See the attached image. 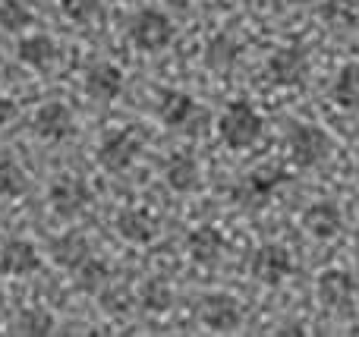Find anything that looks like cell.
<instances>
[{
    "label": "cell",
    "mask_w": 359,
    "mask_h": 337,
    "mask_svg": "<svg viewBox=\"0 0 359 337\" xmlns=\"http://www.w3.org/2000/svg\"><path fill=\"white\" fill-rule=\"evenodd\" d=\"M198 319H202L205 328L211 331H236L243 325V309L240 300L230 294H205L202 303H198Z\"/></svg>",
    "instance_id": "obj_7"
},
{
    "label": "cell",
    "mask_w": 359,
    "mask_h": 337,
    "mask_svg": "<svg viewBox=\"0 0 359 337\" xmlns=\"http://www.w3.org/2000/svg\"><path fill=\"white\" fill-rule=\"evenodd\" d=\"M32 10L22 0H0V29L6 32H22L32 25Z\"/></svg>",
    "instance_id": "obj_27"
},
{
    "label": "cell",
    "mask_w": 359,
    "mask_h": 337,
    "mask_svg": "<svg viewBox=\"0 0 359 337\" xmlns=\"http://www.w3.org/2000/svg\"><path fill=\"white\" fill-rule=\"evenodd\" d=\"M287 145H290V158L297 167L309 170L316 167V164H322L325 158L331 155V136L322 130V126H312V123H293L290 130V139H287Z\"/></svg>",
    "instance_id": "obj_3"
},
{
    "label": "cell",
    "mask_w": 359,
    "mask_h": 337,
    "mask_svg": "<svg viewBox=\"0 0 359 337\" xmlns=\"http://www.w3.org/2000/svg\"><path fill=\"white\" fill-rule=\"evenodd\" d=\"M73 275H76V287H79L82 294H101V290H104V284L111 281L107 265L101 262V259H95V256H88L86 262L73 271Z\"/></svg>",
    "instance_id": "obj_23"
},
{
    "label": "cell",
    "mask_w": 359,
    "mask_h": 337,
    "mask_svg": "<svg viewBox=\"0 0 359 337\" xmlns=\"http://www.w3.org/2000/svg\"><path fill=\"white\" fill-rule=\"evenodd\" d=\"M130 41L139 50H145V54H158V50H164L174 41V22H170L168 13L155 10V6H145L130 22Z\"/></svg>",
    "instance_id": "obj_2"
},
{
    "label": "cell",
    "mask_w": 359,
    "mask_h": 337,
    "mask_svg": "<svg viewBox=\"0 0 359 337\" xmlns=\"http://www.w3.org/2000/svg\"><path fill=\"white\" fill-rule=\"evenodd\" d=\"M16 334H29V337H44L54 331V315L41 306H25L22 312L16 315Z\"/></svg>",
    "instance_id": "obj_24"
},
{
    "label": "cell",
    "mask_w": 359,
    "mask_h": 337,
    "mask_svg": "<svg viewBox=\"0 0 359 337\" xmlns=\"http://www.w3.org/2000/svg\"><path fill=\"white\" fill-rule=\"evenodd\" d=\"M268 76L274 85L299 88L309 76V57L303 54V48H278L268 57Z\"/></svg>",
    "instance_id": "obj_10"
},
{
    "label": "cell",
    "mask_w": 359,
    "mask_h": 337,
    "mask_svg": "<svg viewBox=\"0 0 359 337\" xmlns=\"http://www.w3.org/2000/svg\"><path fill=\"white\" fill-rule=\"evenodd\" d=\"M322 19L328 25H334V29H350L359 19V6H356V0H325Z\"/></svg>",
    "instance_id": "obj_26"
},
{
    "label": "cell",
    "mask_w": 359,
    "mask_h": 337,
    "mask_svg": "<svg viewBox=\"0 0 359 337\" xmlns=\"http://www.w3.org/2000/svg\"><path fill=\"white\" fill-rule=\"evenodd\" d=\"M41 268V256L29 240H6L0 246V271L10 277H29Z\"/></svg>",
    "instance_id": "obj_11"
},
{
    "label": "cell",
    "mask_w": 359,
    "mask_h": 337,
    "mask_svg": "<svg viewBox=\"0 0 359 337\" xmlns=\"http://www.w3.org/2000/svg\"><path fill=\"white\" fill-rule=\"evenodd\" d=\"M13 117H16V104H13V101L0 92V126H6Z\"/></svg>",
    "instance_id": "obj_31"
},
{
    "label": "cell",
    "mask_w": 359,
    "mask_h": 337,
    "mask_svg": "<svg viewBox=\"0 0 359 337\" xmlns=\"http://www.w3.org/2000/svg\"><path fill=\"white\" fill-rule=\"evenodd\" d=\"M164 177H168V186L174 189V193H196L198 183H202L198 161L189 151H177L168 161V167H164Z\"/></svg>",
    "instance_id": "obj_16"
},
{
    "label": "cell",
    "mask_w": 359,
    "mask_h": 337,
    "mask_svg": "<svg viewBox=\"0 0 359 337\" xmlns=\"http://www.w3.org/2000/svg\"><path fill=\"white\" fill-rule=\"evenodd\" d=\"M101 306H104V312H111V315H126L133 309V300H130V294H126L123 287L120 290H104V294H101Z\"/></svg>",
    "instance_id": "obj_30"
},
{
    "label": "cell",
    "mask_w": 359,
    "mask_h": 337,
    "mask_svg": "<svg viewBox=\"0 0 359 337\" xmlns=\"http://www.w3.org/2000/svg\"><path fill=\"white\" fill-rule=\"evenodd\" d=\"M60 10L73 22H92L101 13V0H60Z\"/></svg>",
    "instance_id": "obj_29"
},
{
    "label": "cell",
    "mask_w": 359,
    "mask_h": 337,
    "mask_svg": "<svg viewBox=\"0 0 359 337\" xmlns=\"http://www.w3.org/2000/svg\"><path fill=\"white\" fill-rule=\"evenodd\" d=\"M249 275H252V281H259L262 287H280V284L293 275L290 249L280 243H265L262 249H255L252 262H249Z\"/></svg>",
    "instance_id": "obj_5"
},
{
    "label": "cell",
    "mask_w": 359,
    "mask_h": 337,
    "mask_svg": "<svg viewBox=\"0 0 359 337\" xmlns=\"http://www.w3.org/2000/svg\"><path fill=\"white\" fill-rule=\"evenodd\" d=\"M48 202H50V208H54L60 218H73V214H79L82 208L92 202V189H88V183L79 180V177L63 174V177H57V180L50 183Z\"/></svg>",
    "instance_id": "obj_9"
},
{
    "label": "cell",
    "mask_w": 359,
    "mask_h": 337,
    "mask_svg": "<svg viewBox=\"0 0 359 337\" xmlns=\"http://www.w3.org/2000/svg\"><path fill=\"white\" fill-rule=\"evenodd\" d=\"M139 149H142V139L133 132V126H126V130L111 132V136L98 145V164L107 174H120V170H126L136 161Z\"/></svg>",
    "instance_id": "obj_8"
},
{
    "label": "cell",
    "mask_w": 359,
    "mask_h": 337,
    "mask_svg": "<svg viewBox=\"0 0 359 337\" xmlns=\"http://www.w3.org/2000/svg\"><path fill=\"white\" fill-rule=\"evenodd\" d=\"M86 92L95 101H114L123 92V73L114 63H92L86 69Z\"/></svg>",
    "instance_id": "obj_15"
},
{
    "label": "cell",
    "mask_w": 359,
    "mask_h": 337,
    "mask_svg": "<svg viewBox=\"0 0 359 337\" xmlns=\"http://www.w3.org/2000/svg\"><path fill=\"white\" fill-rule=\"evenodd\" d=\"M262 126L265 123H262L259 111H255L249 101H230V104L224 107L221 120H217V132H221L224 145L233 151H243L259 142Z\"/></svg>",
    "instance_id": "obj_1"
},
{
    "label": "cell",
    "mask_w": 359,
    "mask_h": 337,
    "mask_svg": "<svg viewBox=\"0 0 359 337\" xmlns=\"http://www.w3.org/2000/svg\"><path fill=\"white\" fill-rule=\"evenodd\" d=\"M278 334H306V331H299V328L297 325H284V328H280V331Z\"/></svg>",
    "instance_id": "obj_32"
},
{
    "label": "cell",
    "mask_w": 359,
    "mask_h": 337,
    "mask_svg": "<svg viewBox=\"0 0 359 337\" xmlns=\"http://www.w3.org/2000/svg\"><path fill=\"white\" fill-rule=\"evenodd\" d=\"M356 177H359V164H356Z\"/></svg>",
    "instance_id": "obj_33"
},
{
    "label": "cell",
    "mask_w": 359,
    "mask_h": 337,
    "mask_svg": "<svg viewBox=\"0 0 359 337\" xmlns=\"http://www.w3.org/2000/svg\"><path fill=\"white\" fill-rule=\"evenodd\" d=\"M139 303H142V309H149V312L164 315L174 306V290H170V284L164 281V277H149V281L142 284V290H139Z\"/></svg>",
    "instance_id": "obj_22"
},
{
    "label": "cell",
    "mask_w": 359,
    "mask_h": 337,
    "mask_svg": "<svg viewBox=\"0 0 359 337\" xmlns=\"http://www.w3.org/2000/svg\"><path fill=\"white\" fill-rule=\"evenodd\" d=\"M303 231L316 240H334L344 231V212L334 202H316L303 212Z\"/></svg>",
    "instance_id": "obj_12"
},
{
    "label": "cell",
    "mask_w": 359,
    "mask_h": 337,
    "mask_svg": "<svg viewBox=\"0 0 359 337\" xmlns=\"http://www.w3.org/2000/svg\"><path fill=\"white\" fill-rule=\"evenodd\" d=\"M29 189V177L16 161L4 158L0 161V199H19Z\"/></svg>",
    "instance_id": "obj_25"
},
{
    "label": "cell",
    "mask_w": 359,
    "mask_h": 337,
    "mask_svg": "<svg viewBox=\"0 0 359 337\" xmlns=\"http://www.w3.org/2000/svg\"><path fill=\"white\" fill-rule=\"evenodd\" d=\"M117 233L133 246H149L158 237V218L145 208H123L117 214Z\"/></svg>",
    "instance_id": "obj_13"
},
{
    "label": "cell",
    "mask_w": 359,
    "mask_h": 337,
    "mask_svg": "<svg viewBox=\"0 0 359 337\" xmlns=\"http://www.w3.org/2000/svg\"><path fill=\"white\" fill-rule=\"evenodd\" d=\"M88 256H92V249H88L86 237H79V233H63L50 243V259L67 271H76Z\"/></svg>",
    "instance_id": "obj_20"
},
{
    "label": "cell",
    "mask_w": 359,
    "mask_h": 337,
    "mask_svg": "<svg viewBox=\"0 0 359 337\" xmlns=\"http://www.w3.org/2000/svg\"><path fill=\"white\" fill-rule=\"evenodd\" d=\"M287 177H290V174H287L280 164H262V167L249 170V174L243 177L233 195H236V202H243V205L262 208V202L271 199L274 189L287 183Z\"/></svg>",
    "instance_id": "obj_6"
},
{
    "label": "cell",
    "mask_w": 359,
    "mask_h": 337,
    "mask_svg": "<svg viewBox=\"0 0 359 337\" xmlns=\"http://www.w3.org/2000/svg\"><path fill=\"white\" fill-rule=\"evenodd\" d=\"M16 57L32 69H50L57 63V44L50 35H25L16 44Z\"/></svg>",
    "instance_id": "obj_17"
},
{
    "label": "cell",
    "mask_w": 359,
    "mask_h": 337,
    "mask_svg": "<svg viewBox=\"0 0 359 337\" xmlns=\"http://www.w3.org/2000/svg\"><path fill=\"white\" fill-rule=\"evenodd\" d=\"M35 132L48 142H60V139L73 136V114L60 101H48L38 107L35 114Z\"/></svg>",
    "instance_id": "obj_14"
},
{
    "label": "cell",
    "mask_w": 359,
    "mask_h": 337,
    "mask_svg": "<svg viewBox=\"0 0 359 337\" xmlns=\"http://www.w3.org/2000/svg\"><path fill=\"white\" fill-rule=\"evenodd\" d=\"M192 114H196V101H192V95L177 92V88H170V92L161 95V104H158V120H161L164 126L180 130V126L189 123Z\"/></svg>",
    "instance_id": "obj_19"
},
{
    "label": "cell",
    "mask_w": 359,
    "mask_h": 337,
    "mask_svg": "<svg viewBox=\"0 0 359 337\" xmlns=\"http://www.w3.org/2000/svg\"><path fill=\"white\" fill-rule=\"evenodd\" d=\"M331 95H334V101L341 107L359 111V63L356 60L344 63V67L337 69V79H334V85H331Z\"/></svg>",
    "instance_id": "obj_21"
},
{
    "label": "cell",
    "mask_w": 359,
    "mask_h": 337,
    "mask_svg": "<svg viewBox=\"0 0 359 337\" xmlns=\"http://www.w3.org/2000/svg\"><path fill=\"white\" fill-rule=\"evenodd\" d=\"M186 246H189V256L196 259L198 265H217L221 262V252H224V237L217 227L202 224L186 237Z\"/></svg>",
    "instance_id": "obj_18"
},
{
    "label": "cell",
    "mask_w": 359,
    "mask_h": 337,
    "mask_svg": "<svg viewBox=\"0 0 359 337\" xmlns=\"http://www.w3.org/2000/svg\"><path fill=\"white\" fill-rule=\"evenodd\" d=\"M233 60H236V44L224 35L211 38L208 48H205V63H208L211 69H227Z\"/></svg>",
    "instance_id": "obj_28"
},
{
    "label": "cell",
    "mask_w": 359,
    "mask_h": 337,
    "mask_svg": "<svg viewBox=\"0 0 359 337\" xmlns=\"http://www.w3.org/2000/svg\"><path fill=\"white\" fill-rule=\"evenodd\" d=\"M356 296H359V287H356V277L344 268H325L318 275V300L328 312H337V315H350L356 306Z\"/></svg>",
    "instance_id": "obj_4"
}]
</instances>
